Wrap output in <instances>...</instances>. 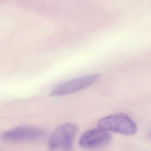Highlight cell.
<instances>
[{"label": "cell", "instance_id": "cell-1", "mask_svg": "<svg viewBox=\"0 0 151 151\" xmlns=\"http://www.w3.org/2000/svg\"><path fill=\"white\" fill-rule=\"evenodd\" d=\"M99 128L124 135H133L137 131L135 122L127 115L122 113L114 114L101 119L98 122Z\"/></svg>", "mask_w": 151, "mask_h": 151}, {"label": "cell", "instance_id": "cell-2", "mask_svg": "<svg viewBox=\"0 0 151 151\" xmlns=\"http://www.w3.org/2000/svg\"><path fill=\"white\" fill-rule=\"evenodd\" d=\"M78 131V127L73 123H67L56 128L49 138L48 147L52 151L71 150L73 140Z\"/></svg>", "mask_w": 151, "mask_h": 151}, {"label": "cell", "instance_id": "cell-5", "mask_svg": "<svg viewBox=\"0 0 151 151\" xmlns=\"http://www.w3.org/2000/svg\"><path fill=\"white\" fill-rule=\"evenodd\" d=\"M109 132L102 129H95L85 132L81 136L79 145L82 148L93 149L108 144L111 139Z\"/></svg>", "mask_w": 151, "mask_h": 151}, {"label": "cell", "instance_id": "cell-4", "mask_svg": "<svg viewBox=\"0 0 151 151\" xmlns=\"http://www.w3.org/2000/svg\"><path fill=\"white\" fill-rule=\"evenodd\" d=\"M45 135L43 130L31 126H20L3 132V139L11 141H29L38 140Z\"/></svg>", "mask_w": 151, "mask_h": 151}, {"label": "cell", "instance_id": "cell-3", "mask_svg": "<svg viewBox=\"0 0 151 151\" xmlns=\"http://www.w3.org/2000/svg\"><path fill=\"white\" fill-rule=\"evenodd\" d=\"M99 77V74H91L70 80L56 86L51 92V95L62 96L74 93L91 85Z\"/></svg>", "mask_w": 151, "mask_h": 151}, {"label": "cell", "instance_id": "cell-6", "mask_svg": "<svg viewBox=\"0 0 151 151\" xmlns=\"http://www.w3.org/2000/svg\"><path fill=\"white\" fill-rule=\"evenodd\" d=\"M149 137H150L151 138V131H150V132H149Z\"/></svg>", "mask_w": 151, "mask_h": 151}]
</instances>
